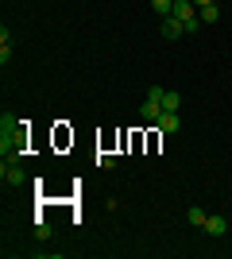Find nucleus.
<instances>
[{
	"instance_id": "nucleus-3",
	"label": "nucleus",
	"mask_w": 232,
	"mask_h": 259,
	"mask_svg": "<svg viewBox=\"0 0 232 259\" xmlns=\"http://www.w3.org/2000/svg\"><path fill=\"white\" fill-rule=\"evenodd\" d=\"M0 174H4V186H23V182H27V174L20 170V162H4Z\"/></svg>"
},
{
	"instance_id": "nucleus-11",
	"label": "nucleus",
	"mask_w": 232,
	"mask_h": 259,
	"mask_svg": "<svg viewBox=\"0 0 232 259\" xmlns=\"http://www.w3.org/2000/svg\"><path fill=\"white\" fill-rule=\"evenodd\" d=\"M151 8H155V16L163 20V16H174V0H151Z\"/></svg>"
},
{
	"instance_id": "nucleus-10",
	"label": "nucleus",
	"mask_w": 232,
	"mask_h": 259,
	"mask_svg": "<svg viewBox=\"0 0 232 259\" xmlns=\"http://www.w3.org/2000/svg\"><path fill=\"white\" fill-rule=\"evenodd\" d=\"M186 221H190V225H194V228H205V221H209V213H205V209H198V205H190Z\"/></svg>"
},
{
	"instance_id": "nucleus-6",
	"label": "nucleus",
	"mask_w": 232,
	"mask_h": 259,
	"mask_svg": "<svg viewBox=\"0 0 232 259\" xmlns=\"http://www.w3.org/2000/svg\"><path fill=\"white\" fill-rule=\"evenodd\" d=\"M140 116H144L147 124H155V120L163 116V105H159V101H151V97H144V105H140Z\"/></svg>"
},
{
	"instance_id": "nucleus-8",
	"label": "nucleus",
	"mask_w": 232,
	"mask_h": 259,
	"mask_svg": "<svg viewBox=\"0 0 232 259\" xmlns=\"http://www.w3.org/2000/svg\"><path fill=\"white\" fill-rule=\"evenodd\" d=\"M0 62H4V66L12 62V35H8V27L0 31Z\"/></svg>"
},
{
	"instance_id": "nucleus-15",
	"label": "nucleus",
	"mask_w": 232,
	"mask_h": 259,
	"mask_svg": "<svg viewBox=\"0 0 232 259\" xmlns=\"http://www.w3.org/2000/svg\"><path fill=\"white\" fill-rule=\"evenodd\" d=\"M97 166H101V170H112V166H116V159H112V155H97Z\"/></svg>"
},
{
	"instance_id": "nucleus-16",
	"label": "nucleus",
	"mask_w": 232,
	"mask_h": 259,
	"mask_svg": "<svg viewBox=\"0 0 232 259\" xmlns=\"http://www.w3.org/2000/svg\"><path fill=\"white\" fill-rule=\"evenodd\" d=\"M163 93H166L163 85H151V89H147V97H151V101H159V105H163Z\"/></svg>"
},
{
	"instance_id": "nucleus-9",
	"label": "nucleus",
	"mask_w": 232,
	"mask_h": 259,
	"mask_svg": "<svg viewBox=\"0 0 232 259\" xmlns=\"http://www.w3.org/2000/svg\"><path fill=\"white\" fill-rule=\"evenodd\" d=\"M198 20L201 23H217L221 20V8H217V4H205V8H198Z\"/></svg>"
},
{
	"instance_id": "nucleus-1",
	"label": "nucleus",
	"mask_w": 232,
	"mask_h": 259,
	"mask_svg": "<svg viewBox=\"0 0 232 259\" xmlns=\"http://www.w3.org/2000/svg\"><path fill=\"white\" fill-rule=\"evenodd\" d=\"M23 143H27L23 128H16L12 136H0V155H4V162H20L23 159Z\"/></svg>"
},
{
	"instance_id": "nucleus-4",
	"label": "nucleus",
	"mask_w": 232,
	"mask_h": 259,
	"mask_svg": "<svg viewBox=\"0 0 232 259\" xmlns=\"http://www.w3.org/2000/svg\"><path fill=\"white\" fill-rule=\"evenodd\" d=\"M182 35H186L182 20H178V16H163V39H170V43H174V39H182Z\"/></svg>"
},
{
	"instance_id": "nucleus-14",
	"label": "nucleus",
	"mask_w": 232,
	"mask_h": 259,
	"mask_svg": "<svg viewBox=\"0 0 232 259\" xmlns=\"http://www.w3.org/2000/svg\"><path fill=\"white\" fill-rule=\"evenodd\" d=\"M51 236H55V228L47 221H35V240H51Z\"/></svg>"
},
{
	"instance_id": "nucleus-18",
	"label": "nucleus",
	"mask_w": 232,
	"mask_h": 259,
	"mask_svg": "<svg viewBox=\"0 0 232 259\" xmlns=\"http://www.w3.org/2000/svg\"><path fill=\"white\" fill-rule=\"evenodd\" d=\"M228 12H232V8H228Z\"/></svg>"
},
{
	"instance_id": "nucleus-17",
	"label": "nucleus",
	"mask_w": 232,
	"mask_h": 259,
	"mask_svg": "<svg viewBox=\"0 0 232 259\" xmlns=\"http://www.w3.org/2000/svg\"><path fill=\"white\" fill-rule=\"evenodd\" d=\"M194 4H198V8H205V4H217V0H194Z\"/></svg>"
},
{
	"instance_id": "nucleus-2",
	"label": "nucleus",
	"mask_w": 232,
	"mask_h": 259,
	"mask_svg": "<svg viewBox=\"0 0 232 259\" xmlns=\"http://www.w3.org/2000/svg\"><path fill=\"white\" fill-rule=\"evenodd\" d=\"M174 16L182 20V27H186V31H198V27H201L198 4H194V0H174Z\"/></svg>"
},
{
	"instance_id": "nucleus-5",
	"label": "nucleus",
	"mask_w": 232,
	"mask_h": 259,
	"mask_svg": "<svg viewBox=\"0 0 232 259\" xmlns=\"http://www.w3.org/2000/svg\"><path fill=\"white\" fill-rule=\"evenodd\" d=\"M155 128L163 132V136H174V132L182 128V120H178V112H163V116L155 120Z\"/></svg>"
},
{
	"instance_id": "nucleus-13",
	"label": "nucleus",
	"mask_w": 232,
	"mask_h": 259,
	"mask_svg": "<svg viewBox=\"0 0 232 259\" xmlns=\"http://www.w3.org/2000/svg\"><path fill=\"white\" fill-rule=\"evenodd\" d=\"M182 108V97L178 93H163V112H178Z\"/></svg>"
},
{
	"instance_id": "nucleus-7",
	"label": "nucleus",
	"mask_w": 232,
	"mask_h": 259,
	"mask_svg": "<svg viewBox=\"0 0 232 259\" xmlns=\"http://www.w3.org/2000/svg\"><path fill=\"white\" fill-rule=\"evenodd\" d=\"M201 232H205V236H224V232H228V221H224V217H209Z\"/></svg>"
},
{
	"instance_id": "nucleus-12",
	"label": "nucleus",
	"mask_w": 232,
	"mask_h": 259,
	"mask_svg": "<svg viewBox=\"0 0 232 259\" xmlns=\"http://www.w3.org/2000/svg\"><path fill=\"white\" fill-rule=\"evenodd\" d=\"M16 128H20V120L12 116V112H4V116H0V136H12Z\"/></svg>"
}]
</instances>
